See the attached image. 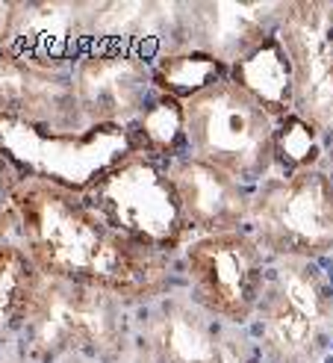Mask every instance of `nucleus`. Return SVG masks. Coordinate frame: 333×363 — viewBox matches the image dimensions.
<instances>
[{
    "label": "nucleus",
    "instance_id": "nucleus-1",
    "mask_svg": "<svg viewBox=\"0 0 333 363\" xmlns=\"http://www.w3.org/2000/svg\"><path fill=\"white\" fill-rule=\"evenodd\" d=\"M18 242L45 278L103 289L127 304L162 298L174 286V257L118 237L83 195L27 177Z\"/></svg>",
    "mask_w": 333,
    "mask_h": 363
},
{
    "label": "nucleus",
    "instance_id": "nucleus-2",
    "mask_svg": "<svg viewBox=\"0 0 333 363\" xmlns=\"http://www.w3.org/2000/svg\"><path fill=\"white\" fill-rule=\"evenodd\" d=\"M83 201L118 237L154 254L177 260L183 248L192 242V230L169 174V162H159L142 151L124 157L83 195Z\"/></svg>",
    "mask_w": 333,
    "mask_h": 363
},
{
    "label": "nucleus",
    "instance_id": "nucleus-3",
    "mask_svg": "<svg viewBox=\"0 0 333 363\" xmlns=\"http://www.w3.org/2000/svg\"><path fill=\"white\" fill-rule=\"evenodd\" d=\"M269 363H312L333 337V286L316 260L269 257V275L254 313Z\"/></svg>",
    "mask_w": 333,
    "mask_h": 363
},
{
    "label": "nucleus",
    "instance_id": "nucleus-4",
    "mask_svg": "<svg viewBox=\"0 0 333 363\" xmlns=\"http://www.w3.org/2000/svg\"><path fill=\"white\" fill-rule=\"evenodd\" d=\"M248 230L269 257L322 260L333 254L330 157L295 174H266L254 186Z\"/></svg>",
    "mask_w": 333,
    "mask_h": 363
},
{
    "label": "nucleus",
    "instance_id": "nucleus-5",
    "mask_svg": "<svg viewBox=\"0 0 333 363\" xmlns=\"http://www.w3.org/2000/svg\"><path fill=\"white\" fill-rule=\"evenodd\" d=\"M136 148L130 127L57 130L47 124L0 116V154L27 177L47 180L74 195H86Z\"/></svg>",
    "mask_w": 333,
    "mask_h": 363
},
{
    "label": "nucleus",
    "instance_id": "nucleus-6",
    "mask_svg": "<svg viewBox=\"0 0 333 363\" xmlns=\"http://www.w3.org/2000/svg\"><path fill=\"white\" fill-rule=\"evenodd\" d=\"M186 154L256 186L274 169V118L230 77L186 101Z\"/></svg>",
    "mask_w": 333,
    "mask_h": 363
},
{
    "label": "nucleus",
    "instance_id": "nucleus-7",
    "mask_svg": "<svg viewBox=\"0 0 333 363\" xmlns=\"http://www.w3.org/2000/svg\"><path fill=\"white\" fill-rule=\"evenodd\" d=\"M118 296L103 289L45 278L24 346L39 360L60 357H115L127 346V319Z\"/></svg>",
    "mask_w": 333,
    "mask_h": 363
},
{
    "label": "nucleus",
    "instance_id": "nucleus-8",
    "mask_svg": "<svg viewBox=\"0 0 333 363\" xmlns=\"http://www.w3.org/2000/svg\"><path fill=\"white\" fill-rule=\"evenodd\" d=\"M189 296L203 313L225 325H248L260 304L269 254L251 230L195 237L180 254Z\"/></svg>",
    "mask_w": 333,
    "mask_h": 363
},
{
    "label": "nucleus",
    "instance_id": "nucleus-9",
    "mask_svg": "<svg viewBox=\"0 0 333 363\" xmlns=\"http://www.w3.org/2000/svg\"><path fill=\"white\" fill-rule=\"evenodd\" d=\"M83 127H130L154 95L151 60L121 48H89L71 62Z\"/></svg>",
    "mask_w": 333,
    "mask_h": 363
},
{
    "label": "nucleus",
    "instance_id": "nucleus-10",
    "mask_svg": "<svg viewBox=\"0 0 333 363\" xmlns=\"http://www.w3.org/2000/svg\"><path fill=\"white\" fill-rule=\"evenodd\" d=\"M277 35L295 68V113L319 127L333 160V4H283Z\"/></svg>",
    "mask_w": 333,
    "mask_h": 363
},
{
    "label": "nucleus",
    "instance_id": "nucleus-11",
    "mask_svg": "<svg viewBox=\"0 0 333 363\" xmlns=\"http://www.w3.org/2000/svg\"><path fill=\"white\" fill-rule=\"evenodd\" d=\"M0 116L47 124L57 130H89L80 124L71 86V62L0 50Z\"/></svg>",
    "mask_w": 333,
    "mask_h": 363
},
{
    "label": "nucleus",
    "instance_id": "nucleus-12",
    "mask_svg": "<svg viewBox=\"0 0 333 363\" xmlns=\"http://www.w3.org/2000/svg\"><path fill=\"white\" fill-rule=\"evenodd\" d=\"M169 174L192 230V240L210 237V233L248 230L254 186H245L242 180L189 154L169 162Z\"/></svg>",
    "mask_w": 333,
    "mask_h": 363
},
{
    "label": "nucleus",
    "instance_id": "nucleus-13",
    "mask_svg": "<svg viewBox=\"0 0 333 363\" xmlns=\"http://www.w3.org/2000/svg\"><path fill=\"white\" fill-rule=\"evenodd\" d=\"M283 4H192L183 6V45L207 50L227 68L277 30Z\"/></svg>",
    "mask_w": 333,
    "mask_h": 363
},
{
    "label": "nucleus",
    "instance_id": "nucleus-14",
    "mask_svg": "<svg viewBox=\"0 0 333 363\" xmlns=\"http://www.w3.org/2000/svg\"><path fill=\"white\" fill-rule=\"evenodd\" d=\"M227 77L274 121L295 113V68L277 30L242 53L227 68Z\"/></svg>",
    "mask_w": 333,
    "mask_h": 363
},
{
    "label": "nucleus",
    "instance_id": "nucleus-15",
    "mask_svg": "<svg viewBox=\"0 0 333 363\" xmlns=\"http://www.w3.org/2000/svg\"><path fill=\"white\" fill-rule=\"evenodd\" d=\"M154 352L162 363H218L221 340L215 319L203 313L189 298V304H169L151 325Z\"/></svg>",
    "mask_w": 333,
    "mask_h": 363
},
{
    "label": "nucleus",
    "instance_id": "nucleus-16",
    "mask_svg": "<svg viewBox=\"0 0 333 363\" xmlns=\"http://www.w3.org/2000/svg\"><path fill=\"white\" fill-rule=\"evenodd\" d=\"M45 275L21 242L0 245V342L24 337L39 301Z\"/></svg>",
    "mask_w": 333,
    "mask_h": 363
},
{
    "label": "nucleus",
    "instance_id": "nucleus-17",
    "mask_svg": "<svg viewBox=\"0 0 333 363\" xmlns=\"http://www.w3.org/2000/svg\"><path fill=\"white\" fill-rule=\"evenodd\" d=\"M225 77H227V65L192 45H174L171 50H162L151 60L154 92L169 95L180 104L198 98L201 92H207Z\"/></svg>",
    "mask_w": 333,
    "mask_h": 363
},
{
    "label": "nucleus",
    "instance_id": "nucleus-18",
    "mask_svg": "<svg viewBox=\"0 0 333 363\" xmlns=\"http://www.w3.org/2000/svg\"><path fill=\"white\" fill-rule=\"evenodd\" d=\"M136 148L159 162H174L186 154V106L154 92L139 118L130 124Z\"/></svg>",
    "mask_w": 333,
    "mask_h": 363
},
{
    "label": "nucleus",
    "instance_id": "nucleus-19",
    "mask_svg": "<svg viewBox=\"0 0 333 363\" xmlns=\"http://www.w3.org/2000/svg\"><path fill=\"white\" fill-rule=\"evenodd\" d=\"M271 157H274V169L271 172H283L295 174L312 169L319 162L327 160V145L324 136L319 133V127L301 113H289L274 124V139H271Z\"/></svg>",
    "mask_w": 333,
    "mask_h": 363
},
{
    "label": "nucleus",
    "instance_id": "nucleus-20",
    "mask_svg": "<svg viewBox=\"0 0 333 363\" xmlns=\"http://www.w3.org/2000/svg\"><path fill=\"white\" fill-rule=\"evenodd\" d=\"M27 174L0 154V245L18 242L21 233V189Z\"/></svg>",
    "mask_w": 333,
    "mask_h": 363
},
{
    "label": "nucleus",
    "instance_id": "nucleus-21",
    "mask_svg": "<svg viewBox=\"0 0 333 363\" xmlns=\"http://www.w3.org/2000/svg\"><path fill=\"white\" fill-rule=\"evenodd\" d=\"M24 18H27V4L0 0V50H21Z\"/></svg>",
    "mask_w": 333,
    "mask_h": 363
},
{
    "label": "nucleus",
    "instance_id": "nucleus-22",
    "mask_svg": "<svg viewBox=\"0 0 333 363\" xmlns=\"http://www.w3.org/2000/svg\"><path fill=\"white\" fill-rule=\"evenodd\" d=\"M330 162H333V160H330Z\"/></svg>",
    "mask_w": 333,
    "mask_h": 363
}]
</instances>
